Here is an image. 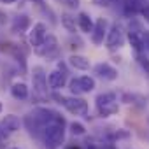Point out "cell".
Listing matches in <instances>:
<instances>
[{"label":"cell","instance_id":"3","mask_svg":"<svg viewBox=\"0 0 149 149\" xmlns=\"http://www.w3.org/2000/svg\"><path fill=\"white\" fill-rule=\"evenodd\" d=\"M68 86H70V91L74 95L90 93V91L95 90V79L90 77V76H83V77H77V79H72Z\"/></svg>","mask_w":149,"mask_h":149},{"label":"cell","instance_id":"20","mask_svg":"<svg viewBox=\"0 0 149 149\" xmlns=\"http://www.w3.org/2000/svg\"><path fill=\"white\" fill-rule=\"evenodd\" d=\"M111 102H118V97L114 93H102V95L97 97V107L105 105V104H111Z\"/></svg>","mask_w":149,"mask_h":149},{"label":"cell","instance_id":"8","mask_svg":"<svg viewBox=\"0 0 149 149\" xmlns=\"http://www.w3.org/2000/svg\"><path fill=\"white\" fill-rule=\"evenodd\" d=\"M95 74H97L98 77L105 79V81L118 79V70L114 67H111L109 63H98V65H95Z\"/></svg>","mask_w":149,"mask_h":149},{"label":"cell","instance_id":"25","mask_svg":"<svg viewBox=\"0 0 149 149\" xmlns=\"http://www.w3.org/2000/svg\"><path fill=\"white\" fill-rule=\"evenodd\" d=\"M4 139H6V130H2V128H0V144L4 142Z\"/></svg>","mask_w":149,"mask_h":149},{"label":"cell","instance_id":"4","mask_svg":"<svg viewBox=\"0 0 149 149\" xmlns=\"http://www.w3.org/2000/svg\"><path fill=\"white\" fill-rule=\"evenodd\" d=\"M33 91L40 97V98H47V79L42 67H33Z\"/></svg>","mask_w":149,"mask_h":149},{"label":"cell","instance_id":"24","mask_svg":"<svg viewBox=\"0 0 149 149\" xmlns=\"http://www.w3.org/2000/svg\"><path fill=\"white\" fill-rule=\"evenodd\" d=\"M142 14H144V18L149 21V6H146V7H142Z\"/></svg>","mask_w":149,"mask_h":149},{"label":"cell","instance_id":"28","mask_svg":"<svg viewBox=\"0 0 149 149\" xmlns=\"http://www.w3.org/2000/svg\"><path fill=\"white\" fill-rule=\"evenodd\" d=\"M0 111H2V104H0Z\"/></svg>","mask_w":149,"mask_h":149},{"label":"cell","instance_id":"9","mask_svg":"<svg viewBox=\"0 0 149 149\" xmlns=\"http://www.w3.org/2000/svg\"><path fill=\"white\" fill-rule=\"evenodd\" d=\"M105 33H107V21H105L104 18H100V19L95 23V28H93V32H91V40H93V44L100 46V44L104 42Z\"/></svg>","mask_w":149,"mask_h":149},{"label":"cell","instance_id":"2","mask_svg":"<svg viewBox=\"0 0 149 149\" xmlns=\"http://www.w3.org/2000/svg\"><path fill=\"white\" fill-rule=\"evenodd\" d=\"M53 97L60 104H63L67 107V111L72 112V114H76V116H86L88 114V102L83 100V98H79V97H70V98L60 97V95H53Z\"/></svg>","mask_w":149,"mask_h":149},{"label":"cell","instance_id":"26","mask_svg":"<svg viewBox=\"0 0 149 149\" xmlns=\"http://www.w3.org/2000/svg\"><path fill=\"white\" fill-rule=\"evenodd\" d=\"M2 4H13V2H16V0H0Z\"/></svg>","mask_w":149,"mask_h":149},{"label":"cell","instance_id":"10","mask_svg":"<svg viewBox=\"0 0 149 149\" xmlns=\"http://www.w3.org/2000/svg\"><path fill=\"white\" fill-rule=\"evenodd\" d=\"M67 83V72H60V70H53L47 76V84L51 90H60L63 88Z\"/></svg>","mask_w":149,"mask_h":149},{"label":"cell","instance_id":"13","mask_svg":"<svg viewBox=\"0 0 149 149\" xmlns=\"http://www.w3.org/2000/svg\"><path fill=\"white\" fill-rule=\"evenodd\" d=\"M11 95L16 98V100H25L28 97V86L25 83H14L11 86Z\"/></svg>","mask_w":149,"mask_h":149},{"label":"cell","instance_id":"6","mask_svg":"<svg viewBox=\"0 0 149 149\" xmlns=\"http://www.w3.org/2000/svg\"><path fill=\"white\" fill-rule=\"evenodd\" d=\"M105 44H107L109 49H116V47H121L125 44V32H123V28L119 25H112Z\"/></svg>","mask_w":149,"mask_h":149},{"label":"cell","instance_id":"19","mask_svg":"<svg viewBox=\"0 0 149 149\" xmlns=\"http://www.w3.org/2000/svg\"><path fill=\"white\" fill-rule=\"evenodd\" d=\"M61 25L67 32L74 33L76 32V18H72L70 14H61Z\"/></svg>","mask_w":149,"mask_h":149},{"label":"cell","instance_id":"15","mask_svg":"<svg viewBox=\"0 0 149 149\" xmlns=\"http://www.w3.org/2000/svg\"><path fill=\"white\" fill-rule=\"evenodd\" d=\"M128 40H130V44L133 46V49L135 51H142L144 49V42H146V39L139 33V32H128Z\"/></svg>","mask_w":149,"mask_h":149},{"label":"cell","instance_id":"16","mask_svg":"<svg viewBox=\"0 0 149 149\" xmlns=\"http://www.w3.org/2000/svg\"><path fill=\"white\" fill-rule=\"evenodd\" d=\"M28 25H30V19H28L26 16H19V18L14 21V25H13V32L21 33V32H25V30L28 28Z\"/></svg>","mask_w":149,"mask_h":149},{"label":"cell","instance_id":"1","mask_svg":"<svg viewBox=\"0 0 149 149\" xmlns=\"http://www.w3.org/2000/svg\"><path fill=\"white\" fill-rule=\"evenodd\" d=\"M65 139V121L63 118L44 126V144L46 149H58Z\"/></svg>","mask_w":149,"mask_h":149},{"label":"cell","instance_id":"5","mask_svg":"<svg viewBox=\"0 0 149 149\" xmlns=\"http://www.w3.org/2000/svg\"><path fill=\"white\" fill-rule=\"evenodd\" d=\"M37 49V54H40V56H47V58H53V56H56L58 54V40H56V37L54 35H47L46 39H44V42L39 46V47H35Z\"/></svg>","mask_w":149,"mask_h":149},{"label":"cell","instance_id":"22","mask_svg":"<svg viewBox=\"0 0 149 149\" xmlns=\"http://www.w3.org/2000/svg\"><path fill=\"white\" fill-rule=\"evenodd\" d=\"M60 4H63V6H67L68 9H77L79 7V0H58Z\"/></svg>","mask_w":149,"mask_h":149},{"label":"cell","instance_id":"17","mask_svg":"<svg viewBox=\"0 0 149 149\" xmlns=\"http://www.w3.org/2000/svg\"><path fill=\"white\" fill-rule=\"evenodd\" d=\"M118 109H119V107H118V102H111V104L100 105V107H98V112H100V116L107 118V116H111V114H116Z\"/></svg>","mask_w":149,"mask_h":149},{"label":"cell","instance_id":"29","mask_svg":"<svg viewBox=\"0 0 149 149\" xmlns=\"http://www.w3.org/2000/svg\"><path fill=\"white\" fill-rule=\"evenodd\" d=\"M13 149H18V147H13Z\"/></svg>","mask_w":149,"mask_h":149},{"label":"cell","instance_id":"27","mask_svg":"<svg viewBox=\"0 0 149 149\" xmlns=\"http://www.w3.org/2000/svg\"><path fill=\"white\" fill-rule=\"evenodd\" d=\"M146 46H147V49H149V33L146 35Z\"/></svg>","mask_w":149,"mask_h":149},{"label":"cell","instance_id":"7","mask_svg":"<svg viewBox=\"0 0 149 149\" xmlns=\"http://www.w3.org/2000/svg\"><path fill=\"white\" fill-rule=\"evenodd\" d=\"M46 37H47L46 25H44V23H35L33 28H32V32H30V44H32L33 47H39V46L44 42Z\"/></svg>","mask_w":149,"mask_h":149},{"label":"cell","instance_id":"21","mask_svg":"<svg viewBox=\"0 0 149 149\" xmlns=\"http://www.w3.org/2000/svg\"><path fill=\"white\" fill-rule=\"evenodd\" d=\"M70 130H72V133L74 135H84V132H86V128L81 125V123H70Z\"/></svg>","mask_w":149,"mask_h":149},{"label":"cell","instance_id":"12","mask_svg":"<svg viewBox=\"0 0 149 149\" xmlns=\"http://www.w3.org/2000/svg\"><path fill=\"white\" fill-rule=\"evenodd\" d=\"M68 63L74 67V68H77V70H88L90 68V60L81 56V54H72L68 58Z\"/></svg>","mask_w":149,"mask_h":149},{"label":"cell","instance_id":"11","mask_svg":"<svg viewBox=\"0 0 149 149\" xmlns=\"http://www.w3.org/2000/svg\"><path fill=\"white\" fill-rule=\"evenodd\" d=\"M19 126H21V121H19V118L14 116V114H7L2 121H0V128L6 130V132H9V133L18 132Z\"/></svg>","mask_w":149,"mask_h":149},{"label":"cell","instance_id":"18","mask_svg":"<svg viewBox=\"0 0 149 149\" xmlns=\"http://www.w3.org/2000/svg\"><path fill=\"white\" fill-rule=\"evenodd\" d=\"M125 11L128 14H135L142 11V2L140 0H125Z\"/></svg>","mask_w":149,"mask_h":149},{"label":"cell","instance_id":"14","mask_svg":"<svg viewBox=\"0 0 149 149\" xmlns=\"http://www.w3.org/2000/svg\"><path fill=\"white\" fill-rule=\"evenodd\" d=\"M77 25H79V28H81L84 33H91V32H93V28H95V25H93L91 18H90L86 13H81V14L77 16Z\"/></svg>","mask_w":149,"mask_h":149},{"label":"cell","instance_id":"23","mask_svg":"<svg viewBox=\"0 0 149 149\" xmlns=\"http://www.w3.org/2000/svg\"><path fill=\"white\" fill-rule=\"evenodd\" d=\"M139 61H140V65H142V68H144V70H147V74H149V60H147L146 56H142V54H139Z\"/></svg>","mask_w":149,"mask_h":149}]
</instances>
